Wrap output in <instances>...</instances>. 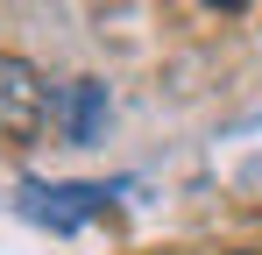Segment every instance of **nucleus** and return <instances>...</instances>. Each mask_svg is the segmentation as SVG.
Instances as JSON below:
<instances>
[{
  "label": "nucleus",
  "instance_id": "obj_3",
  "mask_svg": "<svg viewBox=\"0 0 262 255\" xmlns=\"http://www.w3.org/2000/svg\"><path fill=\"white\" fill-rule=\"evenodd\" d=\"M50 114H57V128L71 135V142H92L99 128H106V85L99 78H71L50 92Z\"/></svg>",
  "mask_w": 262,
  "mask_h": 255
},
{
  "label": "nucleus",
  "instance_id": "obj_4",
  "mask_svg": "<svg viewBox=\"0 0 262 255\" xmlns=\"http://www.w3.org/2000/svg\"><path fill=\"white\" fill-rule=\"evenodd\" d=\"M227 255H262V248H227Z\"/></svg>",
  "mask_w": 262,
  "mask_h": 255
},
{
  "label": "nucleus",
  "instance_id": "obj_2",
  "mask_svg": "<svg viewBox=\"0 0 262 255\" xmlns=\"http://www.w3.org/2000/svg\"><path fill=\"white\" fill-rule=\"evenodd\" d=\"M106 199H114L106 184H21V213L36 227H50V234H71V227L99 220Z\"/></svg>",
  "mask_w": 262,
  "mask_h": 255
},
{
  "label": "nucleus",
  "instance_id": "obj_1",
  "mask_svg": "<svg viewBox=\"0 0 262 255\" xmlns=\"http://www.w3.org/2000/svg\"><path fill=\"white\" fill-rule=\"evenodd\" d=\"M50 121V85L43 71L29 64V57H7L0 50V142H14V149H29Z\"/></svg>",
  "mask_w": 262,
  "mask_h": 255
}]
</instances>
